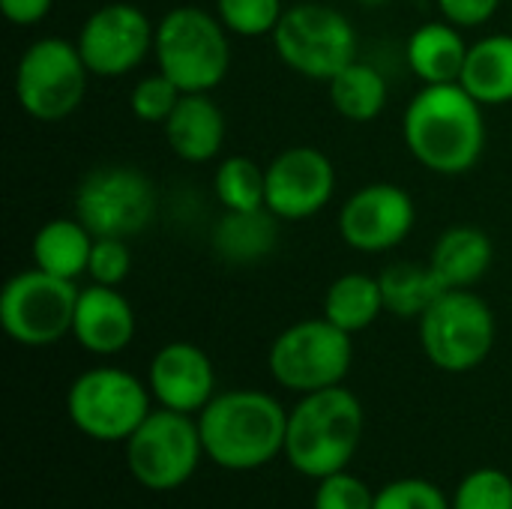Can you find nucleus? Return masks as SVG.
I'll list each match as a JSON object with an SVG mask.
<instances>
[{"instance_id":"f257e3e1","label":"nucleus","mask_w":512,"mask_h":509,"mask_svg":"<svg viewBox=\"0 0 512 509\" xmlns=\"http://www.w3.org/2000/svg\"><path fill=\"white\" fill-rule=\"evenodd\" d=\"M486 108L459 84H423L402 114L408 153L432 174H468L486 150Z\"/></svg>"},{"instance_id":"f03ea898","label":"nucleus","mask_w":512,"mask_h":509,"mask_svg":"<svg viewBox=\"0 0 512 509\" xmlns=\"http://www.w3.org/2000/svg\"><path fill=\"white\" fill-rule=\"evenodd\" d=\"M204 456L225 471H255L285 453L288 411L264 390L216 393L198 414Z\"/></svg>"},{"instance_id":"7ed1b4c3","label":"nucleus","mask_w":512,"mask_h":509,"mask_svg":"<svg viewBox=\"0 0 512 509\" xmlns=\"http://www.w3.org/2000/svg\"><path fill=\"white\" fill-rule=\"evenodd\" d=\"M363 405L348 387L306 393L288 411L285 456L303 477L324 480L345 471L363 441Z\"/></svg>"},{"instance_id":"20e7f679","label":"nucleus","mask_w":512,"mask_h":509,"mask_svg":"<svg viewBox=\"0 0 512 509\" xmlns=\"http://www.w3.org/2000/svg\"><path fill=\"white\" fill-rule=\"evenodd\" d=\"M153 60L183 93H213L231 69V33L216 12L174 6L156 21Z\"/></svg>"},{"instance_id":"39448f33","label":"nucleus","mask_w":512,"mask_h":509,"mask_svg":"<svg viewBox=\"0 0 512 509\" xmlns=\"http://www.w3.org/2000/svg\"><path fill=\"white\" fill-rule=\"evenodd\" d=\"M276 57L300 78L333 81L351 60H357V30L351 18L315 0L291 3L273 30Z\"/></svg>"},{"instance_id":"423d86ee","label":"nucleus","mask_w":512,"mask_h":509,"mask_svg":"<svg viewBox=\"0 0 512 509\" xmlns=\"http://www.w3.org/2000/svg\"><path fill=\"white\" fill-rule=\"evenodd\" d=\"M420 348L441 372H471L495 348L498 324L492 306L471 288L444 291L417 321Z\"/></svg>"},{"instance_id":"0eeeda50","label":"nucleus","mask_w":512,"mask_h":509,"mask_svg":"<svg viewBox=\"0 0 512 509\" xmlns=\"http://www.w3.org/2000/svg\"><path fill=\"white\" fill-rule=\"evenodd\" d=\"M90 69L75 42L42 36L30 42L15 63V102L39 123H57L75 114L84 102Z\"/></svg>"},{"instance_id":"6e6552de","label":"nucleus","mask_w":512,"mask_h":509,"mask_svg":"<svg viewBox=\"0 0 512 509\" xmlns=\"http://www.w3.org/2000/svg\"><path fill=\"white\" fill-rule=\"evenodd\" d=\"M354 363V336L333 321L306 318L285 327L267 354V366L276 384L291 393H318L339 387Z\"/></svg>"},{"instance_id":"1a4fd4ad","label":"nucleus","mask_w":512,"mask_h":509,"mask_svg":"<svg viewBox=\"0 0 512 509\" xmlns=\"http://www.w3.org/2000/svg\"><path fill=\"white\" fill-rule=\"evenodd\" d=\"M156 186L135 165H99L87 171L72 195L75 216L93 237H135L156 219Z\"/></svg>"},{"instance_id":"9d476101","label":"nucleus","mask_w":512,"mask_h":509,"mask_svg":"<svg viewBox=\"0 0 512 509\" xmlns=\"http://www.w3.org/2000/svg\"><path fill=\"white\" fill-rule=\"evenodd\" d=\"M150 387L126 369L96 366L81 372L66 393L72 426L93 441H129L150 414Z\"/></svg>"},{"instance_id":"9b49d317","label":"nucleus","mask_w":512,"mask_h":509,"mask_svg":"<svg viewBox=\"0 0 512 509\" xmlns=\"http://www.w3.org/2000/svg\"><path fill=\"white\" fill-rule=\"evenodd\" d=\"M78 285L27 267L6 279L0 291V327L24 348H48L72 333Z\"/></svg>"},{"instance_id":"f8f14e48","label":"nucleus","mask_w":512,"mask_h":509,"mask_svg":"<svg viewBox=\"0 0 512 509\" xmlns=\"http://www.w3.org/2000/svg\"><path fill=\"white\" fill-rule=\"evenodd\" d=\"M204 456L198 417L171 408L150 411L147 420L126 441V465L132 477L150 492L180 489Z\"/></svg>"},{"instance_id":"ddd939ff","label":"nucleus","mask_w":512,"mask_h":509,"mask_svg":"<svg viewBox=\"0 0 512 509\" xmlns=\"http://www.w3.org/2000/svg\"><path fill=\"white\" fill-rule=\"evenodd\" d=\"M156 24L150 15L129 3L111 0L93 9L78 30V51L96 78H120L135 72L153 54Z\"/></svg>"},{"instance_id":"4468645a","label":"nucleus","mask_w":512,"mask_h":509,"mask_svg":"<svg viewBox=\"0 0 512 509\" xmlns=\"http://www.w3.org/2000/svg\"><path fill=\"white\" fill-rule=\"evenodd\" d=\"M336 222L348 249L384 255L411 237L417 225V204L399 183H369L345 198Z\"/></svg>"},{"instance_id":"2eb2a0df","label":"nucleus","mask_w":512,"mask_h":509,"mask_svg":"<svg viewBox=\"0 0 512 509\" xmlns=\"http://www.w3.org/2000/svg\"><path fill=\"white\" fill-rule=\"evenodd\" d=\"M336 195L333 159L309 144L276 153L267 165V210L282 222H306L318 216Z\"/></svg>"},{"instance_id":"dca6fc26","label":"nucleus","mask_w":512,"mask_h":509,"mask_svg":"<svg viewBox=\"0 0 512 509\" xmlns=\"http://www.w3.org/2000/svg\"><path fill=\"white\" fill-rule=\"evenodd\" d=\"M147 387L162 408L195 417L216 396V369L204 348L192 342H168L150 360Z\"/></svg>"},{"instance_id":"f3484780","label":"nucleus","mask_w":512,"mask_h":509,"mask_svg":"<svg viewBox=\"0 0 512 509\" xmlns=\"http://www.w3.org/2000/svg\"><path fill=\"white\" fill-rule=\"evenodd\" d=\"M72 339L96 357H114L126 351L135 339V309L120 294V288L96 285L78 291Z\"/></svg>"},{"instance_id":"a211bd4d","label":"nucleus","mask_w":512,"mask_h":509,"mask_svg":"<svg viewBox=\"0 0 512 509\" xmlns=\"http://www.w3.org/2000/svg\"><path fill=\"white\" fill-rule=\"evenodd\" d=\"M162 132L177 159L189 165H204L222 153L228 123L225 111L210 93H183L171 117L162 123Z\"/></svg>"},{"instance_id":"6ab92c4d","label":"nucleus","mask_w":512,"mask_h":509,"mask_svg":"<svg viewBox=\"0 0 512 509\" xmlns=\"http://www.w3.org/2000/svg\"><path fill=\"white\" fill-rule=\"evenodd\" d=\"M279 216L261 210H222L213 225L210 243L219 261L231 267H255L273 255L279 243Z\"/></svg>"},{"instance_id":"aec40b11","label":"nucleus","mask_w":512,"mask_h":509,"mask_svg":"<svg viewBox=\"0 0 512 509\" xmlns=\"http://www.w3.org/2000/svg\"><path fill=\"white\" fill-rule=\"evenodd\" d=\"M495 261L492 237L477 225H450L429 252V267L450 288H474Z\"/></svg>"},{"instance_id":"412c9836","label":"nucleus","mask_w":512,"mask_h":509,"mask_svg":"<svg viewBox=\"0 0 512 509\" xmlns=\"http://www.w3.org/2000/svg\"><path fill=\"white\" fill-rule=\"evenodd\" d=\"M468 42L462 36V27L438 18L420 24L405 48L411 72L423 84H453L462 78L465 60H468Z\"/></svg>"},{"instance_id":"4be33fe9","label":"nucleus","mask_w":512,"mask_h":509,"mask_svg":"<svg viewBox=\"0 0 512 509\" xmlns=\"http://www.w3.org/2000/svg\"><path fill=\"white\" fill-rule=\"evenodd\" d=\"M93 240H96L93 231L75 213L48 219L45 225H39L30 243L33 267L75 282L78 276H87Z\"/></svg>"},{"instance_id":"5701e85b","label":"nucleus","mask_w":512,"mask_h":509,"mask_svg":"<svg viewBox=\"0 0 512 509\" xmlns=\"http://www.w3.org/2000/svg\"><path fill=\"white\" fill-rule=\"evenodd\" d=\"M459 84L483 105L498 108L512 102V33H489L468 48Z\"/></svg>"},{"instance_id":"b1692460","label":"nucleus","mask_w":512,"mask_h":509,"mask_svg":"<svg viewBox=\"0 0 512 509\" xmlns=\"http://www.w3.org/2000/svg\"><path fill=\"white\" fill-rule=\"evenodd\" d=\"M384 312L387 309L381 282L369 273H342L339 279H333L321 306V315L351 336L369 330Z\"/></svg>"},{"instance_id":"393cba45","label":"nucleus","mask_w":512,"mask_h":509,"mask_svg":"<svg viewBox=\"0 0 512 509\" xmlns=\"http://www.w3.org/2000/svg\"><path fill=\"white\" fill-rule=\"evenodd\" d=\"M330 105L348 123H372L390 96L384 72L369 60H351L333 81H327Z\"/></svg>"},{"instance_id":"a878e982","label":"nucleus","mask_w":512,"mask_h":509,"mask_svg":"<svg viewBox=\"0 0 512 509\" xmlns=\"http://www.w3.org/2000/svg\"><path fill=\"white\" fill-rule=\"evenodd\" d=\"M378 282L384 294V309L393 318H414V321H420V315L447 291L432 273L429 261L426 264L396 261L378 273Z\"/></svg>"},{"instance_id":"bb28decb","label":"nucleus","mask_w":512,"mask_h":509,"mask_svg":"<svg viewBox=\"0 0 512 509\" xmlns=\"http://www.w3.org/2000/svg\"><path fill=\"white\" fill-rule=\"evenodd\" d=\"M213 195L222 210L267 207V168L249 156H225L213 171Z\"/></svg>"},{"instance_id":"cd10ccee","label":"nucleus","mask_w":512,"mask_h":509,"mask_svg":"<svg viewBox=\"0 0 512 509\" xmlns=\"http://www.w3.org/2000/svg\"><path fill=\"white\" fill-rule=\"evenodd\" d=\"M285 0H216V15L231 36L261 39L273 36L285 15Z\"/></svg>"},{"instance_id":"c85d7f7f","label":"nucleus","mask_w":512,"mask_h":509,"mask_svg":"<svg viewBox=\"0 0 512 509\" xmlns=\"http://www.w3.org/2000/svg\"><path fill=\"white\" fill-rule=\"evenodd\" d=\"M183 99V90L165 78L159 69L150 75H141L129 93V108L141 123H165L171 117V111L177 108V102Z\"/></svg>"},{"instance_id":"c756f323","label":"nucleus","mask_w":512,"mask_h":509,"mask_svg":"<svg viewBox=\"0 0 512 509\" xmlns=\"http://www.w3.org/2000/svg\"><path fill=\"white\" fill-rule=\"evenodd\" d=\"M453 509H512V480L498 468L471 471L453 495Z\"/></svg>"},{"instance_id":"7c9ffc66","label":"nucleus","mask_w":512,"mask_h":509,"mask_svg":"<svg viewBox=\"0 0 512 509\" xmlns=\"http://www.w3.org/2000/svg\"><path fill=\"white\" fill-rule=\"evenodd\" d=\"M375 509H453V501L429 480H393L375 492Z\"/></svg>"},{"instance_id":"2f4dec72","label":"nucleus","mask_w":512,"mask_h":509,"mask_svg":"<svg viewBox=\"0 0 512 509\" xmlns=\"http://www.w3.org/2000/svg\"><path fill=\"white\" fill-rule=\"evenodd\" d=\"M132 273V249L123 237H96L90 264H87V279L96 285H111L120 288Z\"/></svg>"},{"instance_id":"473e14b6","label":"nucleus","mask_w":512,"mask_h":509,"mask_svg":"<svg viewBox=\"0 0 512 509\" xmlns=\"http://www.w3.org/2000/svg\"><path fill=\"white\" fill-rule=\"evenodd\" d=\"M315 509H375V492L354 474L336 471L318 480Z\"/></svg>"},{"instance_id":"72a5a7b5","label":"nucleus","mask_w":512,"mask_h":509,"mask_svg":"<svg viewBox=\"0 0 512 509\" xmlns=\"http://www.w3.org/2000/svg\"><path fill=\"white\" fill-rule=\"evenodd\" d=\"M501 3L504 0H435L441 18L456 24V27H462V30L489 24L498 15Z\"/></svg>"},{"instance_id":"f704fd0d","label":"nucleus","mask_w":512,"mask_h":509,"mask_svg":"<svg viewBox=\"0 0 512 509\" xmlns=\"http://www.w3.org/2000/svg\"><path fill=\"white\" fill-rule=\"evenodd\" d=\"M54 0H0V12L9 24L30 27L39 24L51 12Z\"/></svg>"},{"instance_id":"c9c22d12","label":"nucleus","mask_w":512,"mask_h":509,"mask_svg":"<svg viewBox=\"0 0 512 509\" xmlns=\"http://www.w3.org/2000/svg\"><path fill=\"white\" fill-rule=\"evenodd\" d=\"M354 3H360V6H366V9H375V6H387L390 0H354Z\"/></svg>"}]
</instances>
